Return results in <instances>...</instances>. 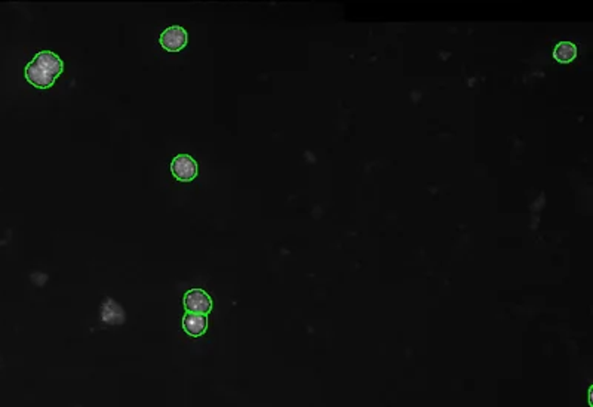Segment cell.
Here are the masks:
<instances>
[{
	"label": "cell",
	"mask_w": 593,
	"mask_h": 407,
	"mask_svg": "<svg viewBox=\"0 0 593 407\" xmlns=\"http://www.w3.org/2000/svg\"><path fill=\"white\" fill-rule=\"evenodd\" d=\"M184 307L189 312L196 314H208L212 309L211 296L202 289H190L184 295Z\"/></svg>",
	"instance_id": "cell-4"
},
{
	"label": "cell",
	"mask_w": 593,
	"mask_h": 407,
	"mask_svg": "<svg viewBox=\"0 0 593 407\" xmlns=\"http://www.w3.org/2000/svg\"><path fill=\"white\" fill-rule=\"evenodd\" d=\"M577 55V48L575 45L571 42H560L556 45V48L553 51V57L556 61L563 62V64H567V62H571Z\"/></svg>",
	"instance_id": "cell-6"
},
{
	"label": "cell",
	"mask_w": 593,
	"mask_h": 407,
	"mask_svg": "<svg viewBox=\"0 0 593 407\" xmlns=\"http://www.w3.org/2000/svg\"><path fill=\"white\" fill-rule=\"evenodd\" d=\"M171 172H173V175L178 181L190 182L197 177L199 169L196 160L192 159L190 155L180 154L173 160V163H171Z\"/></svg>",
	"instance_id": "cell-3"
},
{
	"label": "cell",
	"mask_w": 593,
	"mask_h": 407,
	"mask_svg": "<svg viewBox=\"0 0 593 407\" xmlns=\"http://www.w3.org/2000/svg\"><path fill=\"white\" fill-rule=\"evenodd\" d=\"M184 331L193 338L202 336L205 334L208 327V319L205 314H196V312H189L183 319Z\"/></svg>",
	"instance_id": "cell-5"
},
{
	"label": "cell",
	"mask_w": 593,
	"mask_h": 407,
	"mask_svg": "<svg viewBox=\"0 0 593 407\" xmlns=\"http://www.w3.org/2000/svg\"><path fill=\"white\" fill-rule=\"evenodd\" d=\"M162 48L168 52H180L185 48V45L189 43V35L187 31L180 25L168 27L159 39Z\"/></svg>",
	"instance_id": "cell-2"
},
{
	"label": "cell",
	"mask_w": 593,
	"mask_h": 407,
	"mask_svg": "<svg viewBox=\"0 0 593 407\" xmlns=\"http://www.w3.org/2000/svg\"><path fill=\"white\" fill-rule=\"evenodd\" d=\"M62 71H64V62L61 58L51 51H42L27 64L25 79L38 89H50Z\"/></svg>",
	"instance_id": "cell-1"
}]
</instances>
